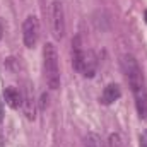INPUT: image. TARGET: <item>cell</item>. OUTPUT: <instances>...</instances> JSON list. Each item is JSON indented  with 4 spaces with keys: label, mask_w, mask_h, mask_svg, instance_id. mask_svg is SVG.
<instances>
[{
    "label": "cell",
    "mask_w": 147,
    "mask_h": 147,
    "mask_svg": "<svg viewBox=\"0 0 147 147\" xmlns=\"http://www.w3.org/2000/svg\"><path fill=\"white\" fill-rule=\"evenodd\" d=\"M121 70L125 74L134 98H135V106H137V113L142 120L147 118V89H146V80H144V74L139 65V62L135 60L134 55L127 53L121 57Z\"/></svg>",
    "instance_id": "6da1fadb"
},
{
    "label": "cell",
    "mask_w": 147,
    "mask_h": 147,
    "mask_svg": "<svg viewBox=\"0 0 147 147\" xmlns=\"http://www.w3.org/2000/svg\"><path fill=\"white\" fill-rule=\"evenodd\" d=\"M43 69L45 80L50 89L60 87V65H58V51L53 43H46L43 48Z\"/></svg>",
    "instance_id": "7a4b0ae2"
},
{
    "label": "cell",
    "mask_w": 147,
    "mask_h": 147,
    "mask_svg": "<svg viewBox=\"0 0 147 147\" xmlns=\"http://www.w3.org/2000/svg\"><path fill=\"white\" fill-rule=\"evenodd\" d=\"M50 17H51V34L55 39H62L65 34V12L60 0H53L50 7Z\"/></svg>",
    "instance_id": "3957f363"
},
{
    "label": "cell",
    "mask_w": 147,
    "mask_h": 147,
    "mask_svg": "<svg viewBox=\"0 0 147 147\" xmlns=\"http://www.w3.org/2000/svg\"><path fill=\"white\" fill-rule=\"evenodd\" d=\"M39 38V21L36 16H28L22 22V41L26 48H34Z\"/></svg>",
    "instance_id": "277c9868"
},
{
    "label": "cell",
    "mask_w": 147,
    "mask_h": 147,
    "mask_svg": "<svg viewBox=\"0 0 147 147\" xmlns=\"http://www.w3.org/2000/svg\"><path fill=\"white\" fill-rule=\"evenodd\" d=\"M96 70H98V57H96V53L92 50H84L79 72L82 74L84 77L91 79V77L96 75Z\"/></svg>",
    "instance_id": "5b68a950"
},
{
    "label": "cell",
    "mask_w": 147,
    "mask_h": 147,
    "mask_svg": "<svg viewBox=\"0 0 147 147\" xmlns=\"http://www.w3.org/2000/svg\"><path fill=\"white\" fill-rule=\"evenodd\" d=\"M3 99H5V103H7L10 108H14V110H17V108L22 106V94L19 92V89H16V87H12V86L3 91Z\"/></svg>",
    "instance_id": "8992f818"
},
{
    "label": "cell",
    "mask_w": 147,
    "mask_h": 147,
    "mask_svg": "<svg viewBox=\"0 0 147 147\" xmlns=\"http://www.w3.org/2000/svg\"><path fill=\"white\" fill-rule=\"evenodd\" d=\"M121 96V91L118 87V84H108L101 94V103L103 105H113L115 101H118Z\"/></svg>",
    "instance_id": "52a82bcc"
},
{
    "label": "cell",
    "mask_w": 147,
    "mask_h": 147,
    "mask_svg": "<svg viewBox=\"0 0 147 147\" xmlns=\"http://www.w3.org/2000/svg\"><path fill=\"white\" fill-rule=\"evenodd\" d=\"M84 144H86V147H106L103 144V140L99 139V135H96V134H92V132L86 135Z\"/></svg>",
    "instance_id": "ba28073f"
},
{
    "label": "cell",
    "mask_w": 147,
    "mask_h": 147,
    "mask_svg": "<svg viewBox=\"0 0 147 147\" xmlns=\"http://www.w3.org/2000/svg\"><path fill=\"white\" fill-rule=\"evenodd\" d=\"M108 147H121V140L118 134H111L110 140H108Z\"/></svg>",
    "instance_id": "9c48e42d"
},
{
    "label": "cell",
    "mask_w": 147,
    "mask_h": 147,
    "mask_svg": "<svg viewBox=\"0 0 147 147\" xmlns=\"http://www.w3.org/2000/svg\"><path fill=\"white\" fill-rule=\"evenodd\" d=\"M139 147H147V130H144L140 134V144H139Z\"/></svg>",
    "instance_id": "30bf717a"
},
{
    "label": "cell",
    "mask_w": 147,
    "mask_h": 147,
    "mask_svg": "<svg viewBox=\"0 0 147 147\" xmlns=\"http://www.w3.org/2000/svg\"><path fill=\"white\" fill-rule=\"evenodd\" d=\"M45 105H48V96H46V94L41 96V108H43V110H45Z\"/></svg>",
    "instance_id": "8fae6325"
},
{
    "label": "cell",
    "mask_w": 147,
    "mask_h": 147,
    "mask_svg": "<svg viewBox=\"0 0 147 147\" xmlns=\"http://www.w3.org/2000/svg\"><path fill=\"white\" fill-rule=\"evenodd\" d=\"M2 34H3V29H2V24H0V39H2Z\"/></svg>",
    "instance_id": "7c38bea8"
},
{
    "label": "cell",
    "mask_w": 147,
    "mask_h": 147,
    "mask_svg": "<svg viewBox=\"0 0 147 147\" xmlns=\"http://www.w3.org/2000/svg\"><path fill=\"white\" fill-rule=\"evenodd\" d=\"M144 17H146V22H147V10H146V14H144Z\"/></svg>",
    "instance_id": "4fadbf2b"
}]
</instances>
